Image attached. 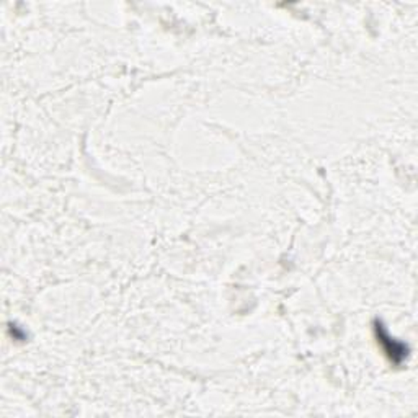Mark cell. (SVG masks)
Returning <instances> with one entry per match:
<instances>
[{
    "label": "cell",
    "mask_w": 418,
    "mask_h": 418,
    "mask_svg": "<svg viewBox=\"0 0 418 418\" xmlns=\"http://www.w3.org/2000/svg\"><path fill=\"white\" fill-rule=\"evenodd\" d=\"M376 335H377L379 343L382 345L384 351H386V355L391 358V361H394L395 365L402 363V361L407 358V355H409V350H407L405 345L389 337V333L382 324H376Z\"/></svg>",
    "instance_id": "obj_1"
}]
</instances>
